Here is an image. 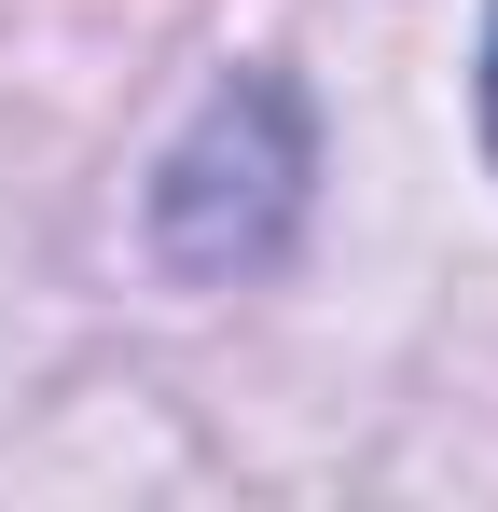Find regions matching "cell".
I'll return each instance as SVG.
<instances>
[{
    "mask_svg": "<svg viewBox=\"0 0 498 512\" xmlns=\"http://www.w3.org/2000/svg\"><path fill=\"white\" fill-rule=\"evenodd\" d=\"M291 208H305V111H291V84H222L208 111H194V139L166 153L153 180V236L180 277H236V263H263L277 236H291Z\"/></svg>",
    "mask_w": 498,
    "mask_h": 512,
    "instance_id": "6da1fadb",
    "label": "cell"
},
{
    "mask_svg": "<svg viewBox=\"0 0 498 512\" xmlns=\"http://www.w3.org/2000/svg\"><path fill=\"white\" fill-rule=\"evenodd\" d=\"M485 125H498V28H485Z\"/></svg>",
    "mask_w": 498,
    "mask_h": 512,
    "instance_id": "7a4b0ae2",
    "label": "cell"
}]
</instances>
